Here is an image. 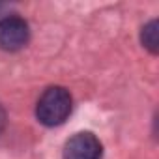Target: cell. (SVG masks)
<instances>
[{
	"label": "cell",
	"mask_w": 159,
	"mask_h": 159,
	"mask_svg": "<svg viewBox=\"0 0 159 159\" xmlns=\"http://www.w3.org/2000/svg\"><path fill=\"white\" fill-rule=\"evenodd\" d=\"M103 146L90 131H79L64 144V159H101Z\"/></svg>",
	"instance_id": "3"
},
{
	"label": "cell",
	"mask_w": 159,
	"mask_h": 159,
	"mask_svg": "<svg viewBox=\"0 0 159 159\" xmlns=\"http://www.w3.org/2000/svg\"><path fill=\"white\" fill-rule=\"evenodd\" d=\"M71 107H73V98L69 90H66L64 86H49L38 99L36 118L43 125L54 127L67 120V116L71 114Z\"/></svg>",
	"instance_id": "1"
},
{
	"label": "cell",
	"mask_w": 159,
	"mask_h": 159,
	"mask_svg": "<svg viewBox=\"0 0 159 159\" xmlns=\"http://www.w3.org/2000/svg\"><path fill=\"white\" fill-rule=\"evenodd\" d=\"M30 39L28 23L19 15H6L0 19V49L15 52Z\"/></svg>",
	"instance_id": "2"
},
{
	"label": "cell",
	"mask_w": 159,
	"mask_h": 159,
	"mask_svg": "<svg viewBox=\"0 0 159 159\" xmlns=\"http://www.w3.org/2000/svg\"><path fill=\"white\" fill-rule=\"evenodd\" d=\"M140 41H142V45L152 54H157V51H159V30H157V21L155 19L142 26V30H140Z\"/></svg>",
	"instance_id": "4"
},
{
	"label": "cell",
	"mask_w": 159,
	"mask_h": 159,
	"mask_svg": "<svg viewBox=\"0 0 159 159\" xmlns=\"http://www.w3.org/2000/svg\"><path fill=\"white\" fill-rule=\"evenodd\" d=\"M6 124H8V114H6V109L0 105V135L6 129Z\"/></svg>",
	"instance_id": "5"
}]
</instances>
